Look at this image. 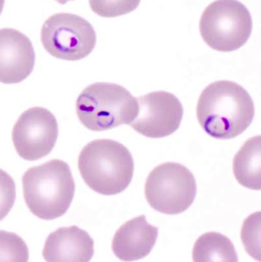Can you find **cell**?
Instances as JSON below:
<instances>
[{"instance_id":"obj_16","label":"cell","mask_w":261,"mask_h":262,"mask_svg":"<svg viewBox=\"0 0 261 262\" xmlns=\"http://www.w3.org/2000/svg\"><path fill=\"white\" fill-rule=\"evenodd\" d=\"M29 260V249L26 242L16 234L0 231V261Z\"/></svg>"},{"instance_id":"obj_9","label":"cell","mask_w":261,"mask_h":262,"mask_svg":"<svg viewBox=\"0 0 261 262\" xmlns=\"http://www.w3.org/2000/svg\"><path fill=\"white\" fill-rule=\"evenodd\" d=\"M139 112L130 127L141 135L159 139L177 131L182 123L184 108L173 94L156 91L138 97Z\"/></svg>"},{"instance_id":"obj_15","label":"cell","mask_w":261,"mask_h":262,"mask_svg":"<svg viewBox=\"0 0 261 262\" xmlns=\"http://www.w3.org/2000/svg\"><path fill=\"white\" fill-rule=\"evenodd\" d=\"M241 240L248 255L261 261V211L254 212L244 221Z\"/></svg>"},{"instance_id":"obj_8","label":"cell","mask_w":261,"mask_h":262,"mask_svg":"<svg viewBox=\"0 0 261 262\" xmlns=\"http://www.w3.org/2000/svg\"><path fill=\"white\" fill-rule=\"evenodd\" d=\"M57 137V121L51 112L43 107H32L23 113L11 134L17 154L29 161L47 156L54 148Z\"/></svg>"},{"instance_id":"obj_12","label":"cell","mask_w":261,"mask_h":262,"mask_svg":"<svg viewBox=\"0 0 261 262\" xmlns=\"http://www.w3.org/2000/svg\"><path fill=\"white\" fill-rule=\"evenodd\" d=\"M158 229L147 223L145 215H139L124 224L113 240V251L123 261H134L146 257L153 249Z\"/></svg>"},{"instance_id":"obj_3","label":"cell","mask_w":261,"mask_h":262,"mask_svg":"<svg viewBox=\"0 0 261 262\" xmlns=\"http://www.w3.org/2000/svg\"><path fill=\"white\" fill-rule=\"evenodd\" d=\"M78 166L86 185L105 196L124 192L134 176V160L129 149L110 139L88 143L79 155Z\"/></svg>"},{"instance_id":"obj_6","label":"cell","mask_w":261,"mask_h":262,"mask_svg":"<svg viewBox=\"0 0 261 262\" xmlns=\"http://www.w3.org/2000/svg\"><path fill=\"white\" fill-rule=\"evenodd\" d=\"M197 192L193 173L184 165L166 162L156 166L145 184L149 205L163 214H180L194 202Z\"/></svg>"},{"instance_id":"obj_10","label":"cell","mask_w":261,"mask_h":262,"mask_svg":"<svg viewBox=\"0 0 261 262\" xmlns=\"http://www.w3.org/2000/svg\"><path fill=\"white\" fill-rule=\"evenodd\" d=\"M35 66L30 39L11 28L0 30V83L17 84L27 79Z\"/></svg>"},{"instance_id":"obj_2","label":"cell","mask_w":261,"mask_h":262,"mask_svg":"<svg viewBox=\"0 0 261 262\" xmlns=\"http://www.w3.org/2000/svg\"><path fill=\"white\" fill-rule=\"evenodd\" d=\"M21 182L26 204L35 216L52 221L69 210L75 196V181L67 162L52 159L31 167Z\"/></svg>"},{"instance_id":"obj_14","label":"cell","mask_w":261,"mask_h":262,"mask_svg":"<svg viewBox=\"0 0 261 262\" xmlns=\"http://www.w3.org/2000/svg\"><path fill=\"white\" fill-rule=\"evenodd\" d=\"M192 257L194 261H238L231 240L220 233H206L196 241Z\"/></svg>"},{"instance_id":"obj_17","label":"cell","mask_w":261,"mask_h":262,"mask_svg":"<svg viewBox=\"0 0 261 262\" xmlns=\"http://www.w3.org/2000/svg\"><path fill=\"white\" fill-rule=\"evenodd\" d=\"M141 0H89L92 11L102 17H117L134 11Z\"/></svg>"},{"instance_id":"obj_4","label":"cell","mask_w":261,"mask_h":262,"mask_svg":"<svg viewBox=\"0 0 261 262\" xmlns=\"http://www.w3.org/2000/svg\"><path fill=\"white\" fill-rule=\"evenodd\" d=\"M77 116L82 125L91 131H107L130 125L136 119L138 100L117 84L95 83L86 87L76 103Z\"/></svg>"},{"instance_id":"obj_7","label":"cell","mask_w":261,"mask_h":262,"mask_svg":"<svg viewBox=\"0 0 261 262\" xmlns=\"http://www.w3.org/2000/svg\"><path fill=\"white\" fill-rule=\"evenodd\" d=\"M41 43L53 57L76 61L93 51L96 33L87 19L77 14L56 13L43 24Z\"/></svg>"},{"instance_id":"obj_1","label":"cell","mask_w":261,"mask_h":262,"mask_svg":"<svg viewBox=\"0 0 261 262\" xmlns=\"http://www.w3.org/2000/svg\"><path fill=\"white\" fill-rule=\"evenodd\" d=\"M196 113L200 126L209 136L228 140L249 128L255 107L242 86L231 81H217L203 90Z\"/></svg>"},{"instance_id":"obj_19","label":"cell","mask_w":261,"mask_h":262,"mask_svg":"<svg viewBox=\"0 0 261 262\" xmlns=\"http://www.w3.org/2000/svg\"><path fill=\"white\" fill-rule=\"evenodd\" d=\"M54 1H57L58 3H60V4H66L67 2H69V1H73V0H54Z\"/></svg>"},{"instance_id":"obj_11","label":"cell","mask_w":261,"mask_h":262,"mask_svg":"<svg viewBox=\"0 0 261 262\" xmlns=\"http://www.w3.org/2000/svg\"><path fill=\"white\" fill-rule=\"evenodd\" d=\"M93 254V239L76 226L60 228L51 233L43 248L46 261H90Z\"/></svg>"},{"instance_id":"obj_20","label":"cell","mask_w":261,"mask_h":262,"mask_svg":"<svg viewBox=\"0 0 261 262\" xmlns=\"http://www.w3.org/2000/svg\"><path fill=\"white\" fill-rule=\"evenodd\" d=\"M4 1H5V0H0V14H1L2 9H3V6H4Z\"/></svg>"},{"instance_id":"obj_18","label":"cell","mask_w":261,"mask_h":262,"mask_svg":"<svg viewBox=\"0 0 261 262\" xmlns=\"http://www.w3.org/2000/svg\"><path fill=\"white\" fill-rule=\"evenodd\" d=\"M15 202V184L12 178L0 169V222L12 209Z\"/></svg>"},{"instance_id":"obj_5","label":"cell","mask_w":261,"mask_h":262,"mask_svg":"<svg viewBox=\"0 0 261 262\" xmlns=\"http://www.w3.org/2000/svg\"><path fill=\"white\" fill-rule=\"evenodd\" d=\"M199 26L201 37L210 48L232 52L247 43L252 32V17L238 0H216L205 8Z\"/></svg>"},{"instance_id":"obj_13","label":"cell","mask_w":261,"mask_h":262,"mask_svg":"<svg viewBox=\"0 0 261 262\" xmlns=\"http://www.w3.org/2000/svg\"><path fill=\"white\" fill-rule=\"evenodd\" d=\"M237 182L250 190H261V135L247 140L233 161Z\"/></svg>"}]
</instances>
